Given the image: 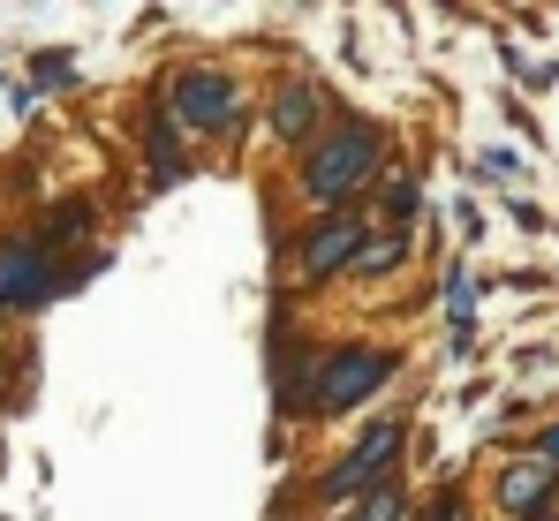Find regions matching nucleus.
Wrapping results in <instances>:
<instances>
[{
    "mask_svg": "<svg viewBox=\"0 0 559 521\" xmlns=\"http://www.w3.org/2000/svg\"><path fill=\"white\" fill-rule=\"evenodd\" d=\"M356 521H401V492H393V484H378V499H371Z\"/></svg>",
    "mask_w": 559,
    "mask_h": 521,
    "instance_id": "9d476101",
    "label": "nucleus"
},
{
    "mask_svg": "<svg viewBox=\"0 0 559 521\" xmlns=\"http://www.w3.org/2000/svg\"><path fill=\"white\" fill-rule=\"evenodd\" d=\"M447 303H454V318H468V303H476V280H468V272L447 280Z\"/></svg>",
    "mask_w": 559,
    "mask_h": 521,
    "instance_id": "f8f14e48",
    "label": "nucleus"
},
{
    "mask_svg": "<svg viewBox=\"0 0 559 521\" xmlns=\"http://www.w3.org/2000/svg\"><path fill=\"white\" fill-rule=\"evenodd\" d=\"M318 106H325V98H318L310 84H287V91H280V106H273V129H280V137H302V129L318 121Z\"/></svg>",
    "mask_w": 559,
    "mask_h": 521,
    "instance_id": "6e6552de",
    "label": "nucleus"
},
{
    "mask_svg": "<svg viewBox=\"0 0 559 521\" xmlns=\"http://www.w3.org/2000/svg\"><path fill=\"white\" fill-rule=\"evenodd\" d=\"M393 446H401V424H378V431L364 438V446H356V453H348V461H341L333 476H325V492H333V499H348V492H364V484H371L378 469L393 461Z\"/></svg>",
    "mask_w": 559,
    "mask_h": 521,
    "instance_id": "423d86ee",
    "label": "nucleus"
},
{
    "mask_svg": "<svg viewBox=\"0 0 559 521\" xmlns=\"http://www.w3.org/2000/svg\"><path fill=\"white\" fill-rule=\"evenodd\" d=\"M356 250H364V220H325L310 242H302V280H333L341 264H356Z\"/></svg>",
    "mask_w": 559,
    "mask_h": 521,
    "instance_id": "20e7f679",
    "label": "nucleus"
},
{
    "mask_svg": "<svg viewBox=\"0 0 559 521\" xmlns=\"http://www.w3.org/2000/svg\"><path fill=\"white\" fill-rule=\"evenodd\" d=\"M552 499V461L537 453V461H514L507 476H499V507L507 514H530V507H545Z\"/></svg>",
    "mask_w": 559,
    "mask_h": 521,
    "instance_id": "0eeeda50",
    "label": "nucleus"
},
{
    "mask_svg": "<svg viewBox=\"0 0 559 521\" xmlns=\"http://www.w3.org/2000/svg\"><path fill=\"white\" fill-rule=\"evenodd\" d=\"M235 106H242V91H235V76H219V69H189L182 84H175V121L182 129H227Z\"/></svg>",
    "mask_w": 559,
    "mask_h": 521,
    "instance_id": "7ed1b4c3",
    "label": "nucleus"
},
{
    "mask_svg": "<svg viewBox=\"0 0 559 521\" xmlns=\"http://www.w3.org/2000/svg\"><path fill=\"white\" fill-rule=\"evenodd\" d=\"M484 174H491V181H514V174H522V159L499 144V152H484Z\"/></svg>",
    "mask_w": 559,
    "mask_h": 521,
    "instance_id": "9b49d317",
    "label": "nucleus"
},
{
    "mask_svg": "<svg viewBox=\"0 0 559 521\" xmlns=\"http://www.w3.org/2000/svg\"><path fill=\"white\" fill-rule=\"evenodd\" d=\"M61 280H53V264L38 258V250H0V303L8 310H31V303H46Z\"/></svg>",
    "mask_w": 559,
    "mask_h": 521,
    "instance_id": "39448f33",
    "label": "nucleus"
},
{
    "mask_svg": "<svg viewBox=\"0 0 559 521\" xmlns=\"http://www.w3.org/2000/svg\"><path fill=\"white\" fill-rule=\"evenodd\" d=\"M371 167H378V129L348 121V129H333V137L302 159V197H310V204H341L356 181H371Z\"/></svg>",
    "mask_w": 559,
    "mask_h": 521,
    "instance_id": "f257e3e1",
    "label": "nucleus"
},
{
    "mask_svg": "<svg viewBox=\"0 0 559 521\" xmlns=\"http://www.w3.org/2000/svg\"><path fill=\"white\" fill-rule=\"evenodd\" d=\"M401 258H408V235H378V242H364V250H356V272H364V280H378V272H393Z\"/></svg>",
    "mask_w": 559,
    "mask_h": 521,
    "instance_id": "1a4fd4ad",
    "label": "nucleus"
},
{
    "mask_svg": "<svg viewBox=\"0 0 559 521\" xmlns=\"http://www.w3.org/2000/svg\"><path fill=\"white\" fill-rule=\"evenodd\" d=\"M393 370H401L393 347H333V355L310 370V408H318V416H341V408H356L371 386H385Z\"/></svg>",
    "mask_w": 559,
    "mask_h": 521,
    "instance_id": "f03ea898",
    "label": "nucleus"
},
{
    "mask_svg": "<svg viewBox=\"0 0 559 521\" xmlns=\"http://www.w3.org/2000/svg\"><path fill=\"white\" fill-rule=\"evenodd\" d=\"M537 453H545V461L559 469V431H545V446H537Z\"/></svg>",
    "mask_w": 559,
    "mask_h": 521,
    "instance_id": "ddd939ff",
    "label": "nucleus"
}]
</instances>
